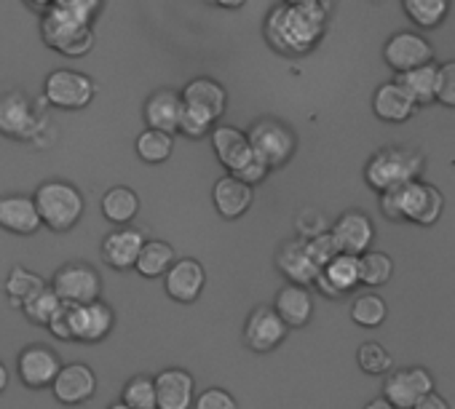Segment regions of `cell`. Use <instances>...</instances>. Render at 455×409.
I'll return each mask as SVG.
<instances>
[{
    "label": "cell",
    "instance_id": "12",
    "mask_svg": "<svg viewBox=\"0 0 455 409\" xmlns=\"http://www.w3.org/2000/svg\"><path fill=\"white\" fill-rule=\"evenodd\" d=\"M287 332H290V326L279 316V311L271 305H260L250 313V319L244 324V342L255 353H271L284 342Z\"/></svg>",
    "mask_w": 455,
    "mask_h": 409
},
{
    "label": "cell",
    "instance_id": "53",
    "mask_svg": "<svg viewBox=\"0 0 455 409\" xmlns=\"http://www.w3.org/2000/svg\"><path fill=\"white\" fill-rule=\"evenodd\" d=\"M287 4H322V0H287Z\"/></svg>",
    "mask_w": 455,
    "mask_h": 409
},
{
    "label": "cell",
    "instance_id": "45",
    "mask_svg": "<svg viewBox=\"0 0 455 409\" xmlns=\"http://www.w3.org/2000/svg\"><path fill=\"white\" fill-rule=\"evenodd\" d=\"M268 171H271V166L268 163H263L260 158H252L244 169H239V171H234L239 179H244L247 185H260L266 177H268Z\"/></svg>",
    "mask_w": 455,
    "mask_h": 409
},
{
    "label": "cell",
    "instance_id": "8",
    "mask_svg": "<svg viewBox=\"0 0 455 409\" xmlns=\"http://www.w3.org/2000/svg\"><path fill=\"white\" fill-rule=\"evenodd\" d=\"M44 94L60 110H84L94 99V81L78 70H54L44 83Z\"/></svg>",
    "mask_w": 455,
    "mask_h": 409
},
{
    "label": "cell",
    "instance_id": "6",
    "mask_svg": "<svg viewBox=\"0 0 455 409\" xmlns=\"http://www.w3.org/2000/svg\"><path fill=\"white\" fill-rule=\"evenodd\" d=\"M250 142H252L255 158H260L271 169L284 166L292 158L295 147H298V139H295L292 129L284 126L282 121H274V118L258 121L250 129Z\"/></svg>",
    "mask_w": 455,
    "mask_h": 409
},
{
    "label": "cell",
    "instance_id": "22",
    "mask_svg": "<svg viewBox=\"0 0 455 409\" xmlns=\"http://www.w3.org/2000/svg\"><path fill=\"white\" fill-rule=\"evenodd\" d=\"M158 409H193L196 404V380L190 372L172 366L156 374Z\"/></svg>",
    "mask_w": 455,
    "mask_h": 409
},
{
    "label": "cell",
    "instance_id": "50",
    "mask_svg": "<svg viewBox=\"0 0 455 409\" xmlns=\"http://www.w3.org/2000/svg\"><path fill=\"white\" fill-rule=\"evenodd\" d=\"M362 409H396V406H394V404H391V401L383 396V398H372V401H367Z\"/></svg>",
    "mask_w": 455,
    "mask_h": 409
},
{
    "label": "cell",
    "instance_id": "48",
    "mask_svg": "<svg viewBox=\"0 0 455 409\" xmlns=\"http://www.w3.org/2000/svg\"><path fill=\"white\" fill-rule=\"evenodd\" d=\"M25 4H28L33 12H41V14H46L49 9H54V6H57V0H25Z\"/></svg>",
    "mask_w": 455,
    "mask_h": 409
},
{
    "label": "cell",
    "instance_id": "49",
    "mask_svg": "<svg viewBox=\"0 0 455 409\" xmlns=\"http://www.w3.org/2000/svg\"><path fill=\"white\" fill-rule=\"evenodd\" d=\"M209 4L212 6H217V9H242L244 4H247V0H209Z\"/></svg>",
    "mask_w": 455,
    "mask_h": 409
},
{
    "label": "cell",
    "instance_id": "1",
    "mask_svg": "<svg viewBox=\"0 0 455 409\" xmlns=\"http://www.w3.org/2000/svg\"><path fill=\"white\" fill-rule=\"evenodd\" d=\"M327 9L322 4H284L266 20L268 43L287 57L308 54L324 35Z\"/></svg>",
    "mask_w": 455,
    "mask_h": 409
},
{
    "label": "cell",
    "instance_id": "2",
    "mask_svg": "<svg viewBox=\"0 0 455 409\" xmlns=\"http://www.w3.org/2000/svg\"><path fill=\"white\" fill-rule=\"evenodd\" d=\"M442 209H444L442 193L423 179H412L407 185L380 193V212L391 223H415L428 228L439 223Z\"/></svg>",
    "mask_w": 455,
    "mask_h": 409
},
{
    "label": "cell",
    "instance_id": "35",
    "mask_svg": "<svg viewBox=\"0 0 455 409\" xmlns=\"http://www.w3.org/2000/svg\"><path fill=\"white\" fill-rule=\"evenodd\" d=\"M46 287V281L38 276V273H33V271H28V268H22V265H17L12 273H9V279H6V295H9V303L14 305V308H22L38 289H44Z\"/></svg>",
    "mask_w": 455,
    "mask_h": 409
},
{
    "label": "cell",
    "instance_id": "41",
    "mask_svg": "<svg viewBox=\"0 0 455 409\" xmlns=\"http://www.w3.org/2000/svg\"><path fill=\"white\" fill-rule=\"evenodd\" d=\"M306 247H308V252H311V257H314V263L324 271V265L335 257V255H340V249H338V244H335V236H332V231L327 233H319V236H314V239H306Z\"/></svg>",
    "mask_w": 455,
    "mask_h": 409
},
{
    "label": "cell",
    "instance_id": "17",
    "mask_svg": "<svg viewBox=\"0 0 455 409\" xmlns=\"http://www.w3.org/2000/svg\"><path fill=\"white\" fill-rule=\"evenodd\" d=\"M145 247V233L132 225H118L113 233L105 236L102 241V257L110 268L116 271H129L137 265L140 252Z\"/></svg>",
    "mask_w": 455,
    "mask_h": 409
},
{
    "label": "cell",
    "instance_id": "5",
    "mask_svg": "<svg viewBox=\"0 0 455 409\" xmlns=\"http://www.w3.org/2000/svg\"><path fill=\"white\" fill-rule=\"evenodd\" d=\"M420 174H423V155L412 147H399V145L378 150L364 166V179L378 193L420 179Z\"/></svg>",
    "mask_w": 455,
    "mask_h": 409
},
{
    "label": "cell",
    "instance_id": "31",
    "mask_svg": "<svg viewBox=\"0 0 455 409\" xmlns=\"http://www.w3.org/2000/svg\"><path fill=\"white\" fill-rule=\"evenodd\" d=\"M436 73H439V67L434 62H428V65L415 67L410 73H399L396 81L415 97L418 107H423V105L436 102Z\"/></svg>",
    "mask_w": 455,
    "mask_h": 409
},
{
    "label": "cell",
    "instance_id": "42",
    "mask_svg": "<svg viewBox=\"0 0 455 409\" xmlns=\"http://www.w3.org/2000/svg\"><path fill=\"white\" fill-rule=\"evenodd\" d=\"M436 102L444 107H455V59L439 65L436 73Z\"/></svg>",
    "mask_w": 455,
    "mask_h": 409
},
{
    "label": "cell",
    "instance_id": "28",
    "mask_svg": "<svg viewBox=\"0 0 455 409\" xmlns=\"http://www.w3.org/2000/svg\"><path fill=\"white\" fill-rule=\"evenodd\" d=\"M140 212V198L132 187H110L102 195V215L105 220H110L113 225H129Z\"/></svg>",
    "mask_w": 455,
    "mask_h": 409
},
{
    "label": "cell",
    "instance_id": "19",
    "mask_svg": "<svg viewBox=\"0 0 455 409\" xmlns=\"http://www.w3.org/2000/svg\"><path fill=\"white\" fill-rule=\"evenodd\" d=\"M52 388H54L57 401L68 406H78V404H86L97 393V374L86 364H68L60 369Z\"/></svg>",
    "mask_w": 455,
    "mask_h": 409
},
{
    "label": "cell",
    "instance_id": "38",
    "mask_svg": "<svg viewBox=\"0 0 455 409\" xmlns=\"http://www.w3.org/2000/svg\"><path fill=\"white\" fill-rule=\"evenodd\" d=\"M359 268L364 287H383L394 276V260L386 252H364L359 257Z\"/></svg>",
    "mask_w": 455,
    "mask_h": 409
},
{
    "label": "cell",
    "instance_id": "51",
    "mask_svg": "<svg viewBox=\"0 0 455 409\" xmlns=\"http://www.w3.org/2000/svg\"><path fill=\"white\" fill-rule=\"evenodd\" d=\"M6 385H9V369H6L4 361H0V393L6 390Z\"/></svg>",
    "mask_w": 455,
    "mask_h": 409
},
{
    "label": "cell",
    "instance_id": "9",
    "mask_svg": "<svg viewBox=\"0 0 455 409\" xmlns=\"http://www.w3.org/2000/svg\"><path fill=\"white\" fill-rule=\"evenodd\" d=\"M52 287L57 289V295H60L65 303L86 305V303L100 300L102 279H100V273H97L89 263H68V265H62V268L54 273Z\"/></svg>",
    "mask_w": 455,
    "mask_h": 409
},
{
    "label": "cell",
    "instance_id": "36",
    "mask_svg": "<svg viewBox=\"0 0 455 409\" xmlns=\"http://www.w3.org/2000/svg\"><path fill=\"white\" fill-rule=\"evenodd\" d=\"M62 297L57 295L54 287H44L38 289L25 305H22V313L33 321V324H41V326H49V321L54 319V313L62 308Z\"/></svg>",
    "mask_w": 455,
    "mask_h": 409
},
{
    "label": "cell",
    "instance_id": "11",
    "mask_svg": "<svg viewBox=\"0 0 455 409\" xmlns=\"http://www.w3.org/2000/svg\"><path fill=\"white\" fill-rule=\"evenodd\" d=\"M431 390H434V377L426 366H404L388 372L383 382V396L396 409H412Z\"/></svg>",
    "mask_w": 455,
    "mask_h": 409
},
{
    "label": "cell",
    "instance_id": "37",
    "mask_svg": "<svg viewBox=\"0 0 455 409\" xmlns=\"http://www.w3.org/2000/svg\"><path fill=\"white\" fill-rule=\"evenodd\" d=\"M121 401H126L134 409H158V390H156V377L137 374L124 385Z\"/></svg>",
    "mask_w": 455,
    "mask_h": 409
},
{
    "label": "cell",
    "instance_id": "26",
    "mask_svg": "<svg viewBox=\"0 0 455 409\" xmlns=\"http://www.w3.org/2000/svg\"><path fill=\"white\" fill-rule=\"evenodd\" d=\"M274 308L279 311V316L287 321L290 329H303L311 316H314V300H311V292L300 284H287L279 289L276 295V303Z\"/></svg>",
    "mask_w": 455,
    "mask_h": 409
},
{
    "label": "cell",
    "instance_id": "46",
    "mask_svg": "<svg viewBox=\"0 0 455 409\" xmlns=\"http://www.w3.org/2000/svg\"><path fill=\"white\" fill-rule=\"evenodd\" d=\"M314 287H316V289H319V292H322V295H324L327 300H340V297H343V292H338V289L332 287V281H330V279L324 276V271H322V273L316 276Z\"/></svg>",
    "mask_w": 455,
    "mask_h": 409
},
{
    "label": "cell",
    "instance_id": "23",
    "mask_svg": "<svg viewBox=\"0 0 455 409\" xmlns=\"http://www.w3.org/2000/svg\"><path fill=\"white\" fill-rule=\"evenodd\" d=\"M276 265L290 284H300V287H314L316 276L322 273V268L314 263V257L306 247V239L287 241L276 255Z\"/></svg>",
    "mask_w": 455,
    "mask_h": 409
},
{
    "label": "cell",
    "instance_id": "3",
    "mask_svg": "<svg viewBox=\"0 0 455 409\" xmlns=\"http://www.w3.org/2000/svg\"><path fill=\"white\" fill-rule=\"evenodd\" d=\"M92 20L94 17L78 12V9H70V6H60L57 4L41 20L44 43L52 46L54 51L65 54V57H84L94 46Z\"/></svg>",
    "mask_w": 455,
    "mask_h": 409
},
{
    "label": "cell",
    "instance_id": "21",
    "mask_svg": "<svg viewBox=\"0 0 455 409\" xmlns=\"http://www.w3.org/2000/svg\"><path fill=\"white\" fill-rule=\"evenodd\" d=\"M116 324L113 308L105 305L102 300L86 303V305H73V337L78 342H100L110 334Z\"/></svg>",
    "mask_w": 455,
    "mask_h": 409
},
{
    "label": "cell",
    "instance_id": "16",
    "mask_svg": "<svg viewBox=\"0 0 455 409\" xmlns=\"http://www.w3.org/2000/svg\"><path fill=\"white\" fill-rule=\"evenodd\" d=\"M209 137H212V147L217 153V161L231 174L244 169L255 158L250 134L239 131L236 126H214Z\"/></svg>",
    "mask_w": 455,
    "mask_h": 409
},
{
    "label": "cell",
    "instance_id": "7",
    "mask_svg": "<svg viewBox=\"0 0 455 409\" xmlns=\"http://www.w3.org/2000/svg\"><path fill=\"white\" fill-rule=\"evenodd\" d=\"M44 126L41 113H36L33 102L22 91H9L0 97V134L9 139H36Z\"/></svg>",
    "mask_w": 455,
    "mask_h": 409
},
{
    "label": "cell",
    "instance_id": "40",
    "mask_svg": "<svg viewBox=\"0 0 455 409\" xmlns=\"http://www.w3.org/2000/svg\"><path fill=\"white\" fill-rule=\"evenodd\" d=\"M214 126H217V121H214L209 113H204V110H198V107L185 105V110H182V121H180V131H182L185 137H190V139H201V137L212 134V129H214Z\"/></svg>",
    "mask_w": 455,
    "mask_h": 409
},
{
    "label": "cell",
    "instance_id": "32",
    "mask_svg": "<svg viewBox=\"0 0 455 409\" xmlns=\"http://www.w3.org/2000/svg\"><path fill=\"white\" fill-rule=\"evenodd\" d=\"M324 276L332 281V287L338 292H351L362 284V268H359V257L356 255H335L327 265H324Z\"/></svg>",
    "mask_w": 455,
    "mask_h": 409
},
{
    "label": "cell",
    "instance_id": "29",
    "mask_svg": "<svg viewBox=\"0 0 455 409\" xmlns=\"http://www.w3.org/2000/svg\"><path fill=\"white\" fill-rule=\"evenodd\" d=\"M174 263H177V257H174L172 244H166V241H145L134 271L140 276H145V279H158V276H166V271Z\"/></svg>",
    "mask_w": 455,
    "mask_h": 409
},
{
    "label": "cell",
    "instance_id": "13",
    "mask_svg": "<svg viewBox=\"0 0 455 409\" xmlns=\"http://www.w3.org/2000/svg\"><path fill=\"white\" fill-rule=\"evenodd\" d=\"M204 287H206V271H204V265H201L198 260H193V257L177 260V263L166 271V276H164V289H166V295H169L174 303H182V305L196 303V300L201 297Z\"/></svg>",
    "mask_w": 455,
    "mask_h": 409
},
{
    "label": "cell",
    "instance_id": "47",
    "mask_svg": "<svg viewBox=\"0 0 455 409\" xmlns=\"http://www.w3.org/2000/svg\"><path fill=\"white\" fill-rule=\"evenodd\" d=\"M412 409H450V404H447L439 393H434V390H431V393H426V396H423Z\"/></svg>",
    "mask_w": 455,
    "mask_h": 409
},
{
    "label": "cell",
    "instance_id": "10",
    "mask_svg": "<svg viewBox=\"0 0 455 409\" xmlns=\"http://www.w3.org/2000/svg\"><path fill=\"white\" fill-rule=\"evenodd\" d=\"M383 59L391 70L396 73H410L415 67H423L428 62H434V46L428 38H423L420 33L412 30H402L394 33L386 46H383Z\"/></svg>",
    "mask_w": 455,
    "mask_h": 409
},
{
    "label": "cell",
    "instance_id": "39",
    "mask_svg": "<svg viewBox=\"0 0 455 409\" xmlns=\"http://www.w3.org/2000/svg\"><path fill=\"white\" fill-rule=\"evenodd\" d=\"M356 364H359L362 372H367V374H372V377H383V374L391 372L394 358H391V353H388L380 342L370 340V342H362V345H359V350H356Z\"/></svg>",
    "mask_w": 455,
    "mask_h": 409
},
{
    "label": "cell",
    "instance_id": "4",
    "mask_svg": "<svg viewBox=\"0 0 455 409\" xmlns=\"http://www.w3.org/2000/svg\"><path fill=\"white\" fill-rule=\"evenodd\" d=\"M36 203L41 220L54 233H68L84 217V195L65 179H46L36 187Z\"/></svg>",
    "mask_w": 455,
    "mask_h": 409
},
{
    "label": "cell",
    "instance_id": "24",
    "mask_svg": "<svg viewBox=\"0 0 455 409\" xmlns=\"http://www.w3.org/2000/svg\"><path fill=\"white\" fill-rule=\"evenodd\" d=\"M372 110L386 123H404L415 115L418 102L399 81H391V83L378 86V91L372 97Z\"/></svg>",
    "mask_w": 455,
    "mask_h": 409
},
{
    "label": "cell",
    "instance_id": "20",
    "mask_svg": "<svg viewBox=\"0 0 455 409\" xmlns=\"http://www.w3.org/2000/svg\"><path fill=\"white\" fill-rule=\"evenodd\" d=\"M332 236H335V244L340 252L362 257L364 252H370V244L375 239V228L364 212L354 209V212H346L338 217V223L332 225Z\"/></svg>",
    "mask_w": 455,
    "mask_h": 409
},
{
    "label": "cell",
    "instance_id": "18",
    "mask_svg": "<svg viewBox=\"0 0 455 409\" xmlns=\"http://www.w3.org/2000/svg\"><path fill=\"white\" fill-rule=\"evenodd\" d=\"M212 201L222 220H239L252 207V185H247L236 174H225L214 182Z\"/></svg>",
    "mask_w": 455,
    "mask_h": 409
},
{
    "label": "cell",
    "instance_id": "14",
    "mask_svg": "<svg viewBox=\"0 0 455 409\" xmlns=\"http://www.w3.org/2000/svg\"><path fill=\"white\" fill-rule=\"evenodd\" d=\"M60 369H62V361H60V356H57L49 345H28V348L20 353V358H17L20 380H22L28 388H46V385H54Z\"/></svg>",
    "mask_w": 455,
    "mask_h": 409
},
{
    "label": "cell",
    "instance_id": "52",
    "mask_svg": "<svg viewBox=\"0 0 455 409\" xmlns=\"http://www.w3.org/2000/svg\"><path fill=\"white\" fill-rule=\"evenodd\" d=\"M108 409H134V406H129L126 401H116V404H110Z\"/></svg>",
    "mask_w": 455,
    "mask_h": 409
},
{
    "label": "cell",
    "instance_id": "25",
    "mask_svg": "<svg viewBox=\"0 0 455 409\" xmlns=\"http://www.w3.org/2000/svg\"><path fill=\"white\" fill-rule=\"evenodd\" d=\"M182 110H185L182 91L161 89V91L150 94L148 102H145V123H148V129L174 134V131H180Z\"/></svg>",
    "mask_w": 455,
    "mask_h": 409
},
{
    "label": "cell",
    "instance_id": "44",
    "mask_svg": "<svg viewBox=\"0 0 455 409\" xmlns=\"http://www.w3.org/2000/svg\"><path fill=\"white\" fill-rule=\"evenodd\" d=\"M49 329L57 340H65V342L76 340L73 337V303H62V308L49 321Z\"/></svg>",
    "mask_w": 455,
    "mask_h": 409
},
{
    "label": "cell",
    "instance_id": "15",
    "mask_svg": "<svg viewBox=\"0 0 455 409\" xmlns=\"http://www.w3.org/2000/svg\"><path fill=\"white\" fill-rule=\"evenodd\" d=\"M44 225L38 203L33 195H4L0 198V228L17 233V236H33Z\"/></svg>",
    "mask_w": 455,
    "mask_h": 409
},
{
    "label": "cell",
    "instance_id": "43",
    "mask_svg": "<svg viewBox=\"0 0 455 409\" xmlns=\"http://www.w3.org/2000/svg\"><path fill=\"white\" fill-rule=\"evenodd\" d=\"M193 409H239V401L225 388H206L204 393L196 396Z\"/></svg>",
    "mask_w": 455,
    "mask_h": 409
},
{
    "label": "cell",
    "instance_id": "30",
    "mask_svg": "<svg viewBox=\"0 0 455 409\" xmlns=\"http://www.w3.org/2000/svg\"><path fill=\"white\" fill-rule=\"evenodd\" d=\"M402 9L415 28L436 30L450 14V0H402Z\"/></svg>",
    "mask_w": 455,
    "mask_h": 409
},
{
    "label": "cell",
    "instance_id": "33",
    "mask_svg": "<svg viewBox=\"0 0 455 409\" xmlns=\"http://www.w3.org/2000/svg\"><path fill=\"white\" fill-rule=\"evenodd\" d=\"M134 147H137V155L145 163H164L172 155V150H174V134L158 131V129H145L137 137Z\"/></svg>",
    "mask_w": 455,
    "mask_h": 409
},
{
    "label": "cell",
    "instance_id": "34",
    "mask_svg": "<svg viewBox=\"0 0 455 409\" xmlns=\"http://www.w3.org/2000/svg\"><path fill=\"white\" fill-rule=\"evenodd\" d=\"M388 316V305L380 295L375 292H364L351 303V321L364 326V329H375L386 321Z\"/></svg>",
    "mask_w": 455,
    "mask_h": 409
},
{
    "label": "cell",
    "instance_id": "27",
    "mask_svg": "<svg viewBox=\"0 0 455 409\" xmlns=\"http://www.w3.org/2000/svg\"><path fill=\"white\" fill-rule=\"evenodd\" d=\"M182 99H185V105L209 113L214 121L225 113V105H228L225 89L217 81H212V78H196V81H190L182 89Z\"/></svg>",
    "mask_w": 455,
    "mask_h": 409
}]
</instances>
